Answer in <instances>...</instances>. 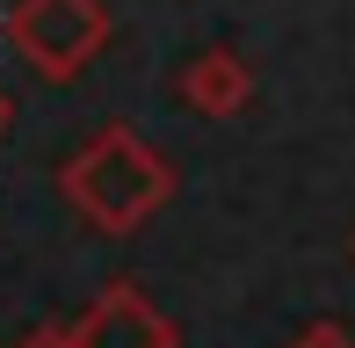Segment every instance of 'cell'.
Masks as SVG:
<instances>
[{"label":"cell","mask_w":355,"mask_h":348,"mask_svg":"<svg viewBox=\"0 0 355 348\" xmlns=\"http://www.w3.org/2000/svg\"><path fill=\"white\" fill-rule=\"evenodd\" d=\"M174 182H182L174 160H167V153H153L131 123L94 131L87 146L58 167L66 203L87 218L94 232H109V240H123V232H138L145 218H159V211L174 203Z\"/></svg>","instance_id":"cell-1"},{"label":"cell","mask_w":355,"mask_h":348,"mask_svg":"<svg viewBox=\"0 0 355 348\" xmlns=\"http://www.w3.org/2000/svg\"><path fill=\"white\" fill-rule=\"evenodd\" d=\"M8 44L44 80H80L109 44V8L102 0H15Z\"/></svg>","instance_id":"cell-2"},{"label":"cell","mask_w":355,"mask_h":348,"mask_svg":"<svg viewBox=\"0 0 355 348\" xmlns=\"http://www.w3.org/2000/svg\"><path fill=\"white\" fill-rule=\"evenodd\" d=\"M73 348H182V334L138 283H109L73 320Z\"/></svg>","instance_id":"cell-3"},{"label":"cell","mask_w":355,"mask_h":348,"mask_svg":"<svg viewBox=\"0 0 355 348\" xmlns=\"http://www.w3.org/2000/svg\"><path fill=\"white\" fill-rule=\"evenodd\" d=\"M182 102L196 109V116H211V123H232L239 109L254 102V66L239 51H196L189 58V73H182Z\"/></svg>","instance_id":"cell-4"},{"label":"cell","mask_w":355,"mask_h":348,"mask_svg":"<svg viewBox=\"0 0 355 348\" xmlns=\"http://www.w3.org/2000/svg\"><path fill=\"white\" fill-rule=\"evenodd\" d=\"M290 348H355V334H348V327H334V320H319V327H304Z\"/></svg>","instance_id":"cell-5"},{"label":"cell","mask_w":355,"mask_h":348,"mask_svg":"<svg viewBox=\"0 0 355 348\" xmlns=\"http://www.w3.org/2000/svg\"><path fill=\"white\" fill-rule=\"evenodd\" d=\"M15 348H73V327H29Z\"/></svg>","instance_id":"cell-6"},{"label":"cell","mask_w":355,"mask_h":348,"mask_svg":"<svg viewBox=\"0 0 355 348\" xmlns=\"http://www.w3.org/2000/svg\"><path fill=\"white\" fill-rule=\"evenodd\" d=\"M8 116H15V94H8V87H0V131H8Z\"/></svg>","instance_id":"cell-7"}]
</instances>
